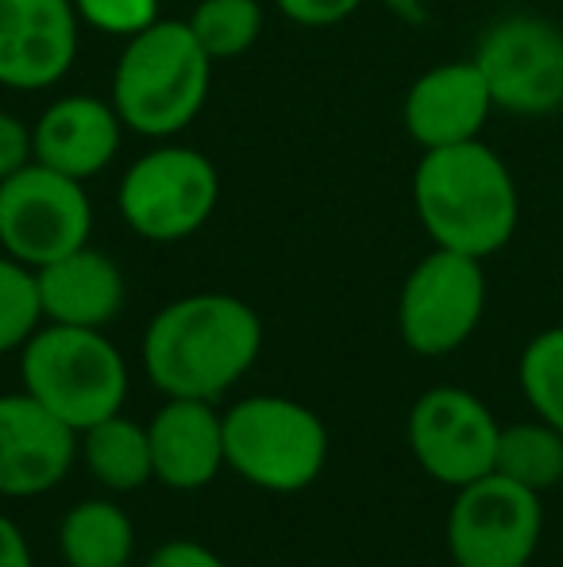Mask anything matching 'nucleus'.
I'll use <instances>...</instances> for the list:
<instances>
[{"instance_id": "obj_1", "label": "nucleus", "mask_w": 563, "mask_h": 567, "mask_svg": "<svg viewBox=\"0 0 563 567\" xmlns=\"http://www.w3.org/2000/svg\"><path fill=\"white\" fill-rule=\"evenodd\" d=\"M263 321L232 293H189L150 317L143 367L166 398L217 402L256 367Z\"/></svg>"}, {"instance_id": "obj_2", "label": "nucleus", "mask_w": 563, "mask_h": 567, "mask_svg": "<svg viewBox=\"0 0 563 567\" xmlns=\"http://www.w3.org/2000/svg\"><path fill=\"white\" fill-rule=\"evenodd\" d=\"M414 213L436 247L490 259L521 225V189L490 143L425 151L414 171Z\"/></svg>"}, {"instance_id": "obj_3", "label": "nucleus", "mask_w": 563, "mask_h": 567, "mask_svg": "<svg viewBox=\"0 0 563 567\" xmlns=\"http://www.w3.org/2000/svg\"><path fill=\"white\" fill-rule=\"evenodd\" d=\"M212 90V59L189 23L155 20L124 39L113 74V105L128 132L143 140H174L201 116Z\"/></svg>"}, {"instance_id": "obj_4", "label": "nucleus", "mask_w": 563, "mask_h": 567, "mask_svg": "<svg viewBox=\"0 0 563 567\" xmlns=\"http://www.w3.org/2000/svg\"><path fill=\"white\" fill-rule=\"evenodd\" d=\"M20 379L35 402L77 433L121 413L128 398V363L101 329H39L20 348Z\"/></svg>"}, {"instance_id": "obj_5", "label": "nucleus", "mask_w": 563, "mask_h": 567, "mask_svg": "<svg viewBox=\"0 0 563 567\" xmlns=\"http://www.w3.org/2000/svg\"><path fill=\"white\" fill-rule=\"evenodd\" d=\"M225 463L259 491L298 494L329 463V429L293 398H243L225 413Z\"/></svg>"}, {"instance_id": "obj_6", "label": "nucleus", "mask_w": 563, "mask_h": 567, "mask_svg": "<svg viewBox=\"0 0 563 567\" xmlns=\"http://www.w3.org/2000/svg\"><path fill=\"white\" fill-rule=\"evenodd\" d=\"M220 202V174L212 158L186 143H163V147L139 155L121 178L124 225L150 244H178L201 231L212 220Z\"/></svg>"}, {"instance_id": "obj_7", "label": "nucleus", "mask_w": 563, "mask_h": 567, "mask_svg": "<svg viewBox=\"0 0 563 567\" xmlns=\"http://www.w3.org/2000/svg\"><path fill=\"white\" fill-rule=\"evenodd\" d=\"M487 313V270L482 259L432 247L402 282L398 293V332L409 351L425 359L451 355Z\"/></svg>"}, {"instance_id": "obj_8", "label": "nucleus", "mask_w": 563, "mask_h": 567, "mask_svg": "<svg viewBox=\"0 0 563 567\" xmlns=\"http://www.w3.org/2000/svg\"><path fill=\"white\" fill-rule=\"evenodd\" d=\"M93 236V205L85 182L43 163L23 166L0 182V247L39 270L85 247Z\"/></svg>"}, {"instance_id": "obj_9", "label": "nucleus", "mask_w": 563, "mask_h": 567, "mask_svg": "<svg viewBox=\"0 0 563 567\" xmlns=\"http://www.w3.org/2000/svg\"><path fill=\"white\" fill-rule=\"evenodd\" d=\"M444 533L456 567H529L544 533L541 494L490 471L459 486Z\"/></svg>"}, {"instance_id": "obj_10", "label": "nucleus", "mask_w": 563, "mask_h": 567, "mask_svg": "<svg viewBox=\"0 0 563 567\" xmlns=\"http://www.w3.org/2000/svg\"><path fill=\"white\" fill-rule=\"evenodd\" d=\"M494 109L541 120L563 109V28L544 16L513 12L494 20L475 47Z\"/></svg>"}, {"instance_id": "obj_11", "label": "nucleus", "mask_w": 563, "mask_h": 567, "mask_svg": "<svg viewBox=\"0 0 563 567\" xmlns=\"http://www.w3.org/2000/svg\"><path fill=\"white\" fill-rule=\"evenodd\" d=\"M498 417L482 398L459 386H432L409 410V452L421 471L436 483L459 486L494 471L498 455Z\"/></svg>"}, {"instance_id": "obj_12", "label": "nucleus", "mask_w": 563, "mask_h": 567, "mask_svg": "<svg viewBox=\"0 0 563 567\" xmlns=\"http://www.w3.org/2000/svg\"><path fill=\"white\" fill-rule=\"evenodd\" d=\"M74 0H0V85L39 93L59 85L77 59Z\"/></svg>"}, {"instance_id": "obj_13", "label": "nucleus", "mask_w": 563, "mask_h": 567, "mask_svg": "<svg viewBox=\"0 0 563 567\" xmlns=\"http://www.w3.org/2000/svg\"><path fill=\"white\" fill-rule=\"evenodd\" d=\"M82 433L20 390L0 398V494L39 498L74 467Z\"/></svg>"}, {"instance_id": "obj_14", "label": "nucleus", "mask_w": 563, "mask_h": 567, "mask_svg": "<svg viewBox=\"0 0 563 567\" xmlns=\"http://www.w3.org/2000/svg\"><path fill=\"white\" fill-rule=\"evenodd\" d=\"M490 113H494V97H490L487 78H482L479 62L463 59L440 62L409 85L402 124L417 147L436 151L482 140Z\"/></svg>"}, {"instance_id": "obj_15", "label": "nucleus", "mask_w": 563, "mask_h": 567, "mask_svg": "<svg viewBox=\"0 0 563 567\" xmlns=\"http://www.w3.org/2000/svg\"><path fill=\"white\" fill-rule=\"evenodd\" d=\"M35 132V163L66 174V178L90 182L105 174L121 155L124 120L113 101L101 97H59L43 109L31 124Z\"/></svg>"}, {"instance_id": "obj_16", "label": "nucleus", "mask_w": 563, "mask_h": 567, "mask_svg": "<svg viewBox=\"0 0 563 567\" xmlns=\"http://www.w3.org/2000/svg\"><path fill=\"white\" fill-rule=\"evenodd\" d=\"M150 463L155 478L170 491H201L220 475L225 463V417L212 402L197 398H166L150 417Z\"/></svg>"}, {"instance_id": "obj_17", "label": "nucleus", "mask_w": 563, "mask_h": 567, "mask_svg": "<svg viewBox=\"0 0 563 567\" xmlns=\"http://www.w3.org/2000/svg\"><path fill=\"white\" fill-rule=\"evenodd\" d=\"M39 301H43V321L74 324V329H105L124 309V270L113 255L97 247H77L62 259L35 270Z\"/></svg>"}, {"instance_id": "obj_18", "label": "nucleus", "mask_w": 563, "mask_h": 567, "mask_svg": "<svg viewBox=\"0 0 563 567\" xmlns=\"http://www.w3.org/2000/svg\"><path fill=\"white\" fill-rule=\"evenodd\" d=\"M59 548L70 567H128L136 553V525L116 502L85 498L62 514Z\"/></svg>"}, {"instance_id": "obj_19", "label": "nucleus", "mask_w": 563, "mask_h": 567, "mask_svg": "<svg viewBox=\"0 0 563 567\" xmlns=\"http://www.w3.org/2000/svg\"><path fill=\"white\" fill-rule=\"evenodd\" d=\"M82 455L85 467L93 471V478L116 494H132L155 478L147 425L124 417V413H113V417L85 429Z\"/></svg>"}, {"instance_id": "obj_20", "label": "nucleus", "mask_w": 563, "mask_h": 567, "mask_svg": "<svg viewBox=\"0 0 563 567\" xmlns=\"http://www.w3.org/2000/svg\"><path fill=\"white\" fill-rule=\"evenodd\" d=\"M494 471L525 491L549 494L563 483V433L549 421H518L498 433Z\"/></svg>"}, {"instance_id": "obj_21", "label": "nucleus", "mask_w": 563, "mask_h": 567, "mask_svg": "<svg viewBox=\"0 0 563 567\" xmlns=\"http://www.w3.org/2000/svg\"><path fill=\"white\" fill-rule=\"evenodd\" d=\"M189 31L205 47L212 62L240 59L259 43L267 28V12L259 0H197L189 12Z\"/></svg>"}, {"instance_id": "obj_22", "label": "nucleus", "mask_w": 563, "mask_h": 567, "mask_svg": "<svg viewBox=\"0 0 563 567\" xmlns=\"http://www.w3.org/2000/svg\"><path fill=\"white\" fill-rule=\"evenodd\" d=\"M518 382L533 413L563 433V324L536 332L518 359Z\"/></svg>"}, {"instance_id": "obj_23", "label": "nucleus", "mask_w": 563, "mask_h": 567, "mask_svg": "<svg viewBox=\"0 0 563 567\" xmlns=\"http://www.w3.org/2000/svg\"><path fill=\"white\" fill-rule=\"evenodd\" d=\"M43 301H39L35 270L12 255H0V355L23 348L39 332Z\"/></svg>"}, {"instance_id": "obj_24", "label": "nucleus", "mask_w": 563, "mask_h": 567, "mask_svg": "<svg viewBox=\"0 0 563 567\" xmlns=\"http://www.w3.org/2000/svg\"><path fill=\"white\" fill-rule=\"evenodd\" d=\"M82 23L101 35H139L158 20V0H74Z\"/></svg>"}, {"instance_id": "obj_25", "label": "nucleus", "mask_w": 563, "mask_h": 567, "mask_svg": "<svg viewBox=\"0 0 563 567\" xmlns=\"http://www.w3.org/2000/svg\"><path fill=\"white\" fill-rule=\"evenodd\" d=\"M35 163V132L15 113L0 109V182Z\"/></svg>"}, {"instance_id": "obj_26", "label": "nucleus", "mask_w": 563, "mask_h": 567, "mask_svg": "<svg viewBox=\"0 0 563 567\" xmlns=\"http://www.w3.org/2000/svg\"><path fill=\"white\" fill-rule=\"evenodd\" d=\"M274 8L298 28H336L363 8V0H274Z\"/></svg>"}, {"instance_id": "obj_27", "label": "nucleus", "mask_w": 563, "mask_h": 567, "mask_svg": "<svg viewBox=\"0 0 563 567\" xmlns=\"http://www.w3.org/2000/svg\"><path fill=\"white\" fill-rule=\"evenodd\" d=\"M147 567H228L212 548H205L201 540H166L150 553Z\"/></svg>"}, {"instance_id": "obj_28", "label": "nucleus", "mask_w": 563, "mask_h": 567, "mask_svg": "<svg viewBox=\"0 0 563 567\" xmlns=\"http://www.w3.org/2000/svg\"><path fill=\"white\" fill-rule=\"evenodd\" d=\"M0 567H35L31 564L28 537H23L20 525L4 514H0Z\"/></svg>"}, {"instance_id": "obj_29", "label": "nucleus", "mask_w": 563, "mask_h": 567, "mask_svg": "<svg viewBox=\"0 0 563 567\" xmlns=\"http://www.w3.org/2000/svg\"><path fill=\"white\" fill-rule=\"evenodd\" d=\"M386 4H390L398 16H406V20H425V8H421V0H386Z\"/></svg>"}, {"instance_id": "obj_30", "label": "nucleus", "mask_w": 563, "mask_h": 567, "mask_svg": "<svg viewBox=\"0 0 563 567\" xmlns=\"http://www.w3.org/2000/svg\"><path fill=\"white\" fill-rule=\"evenodd\" d=\"M560 213H563V197H560Z\"/></svg>"}]
</instances>
